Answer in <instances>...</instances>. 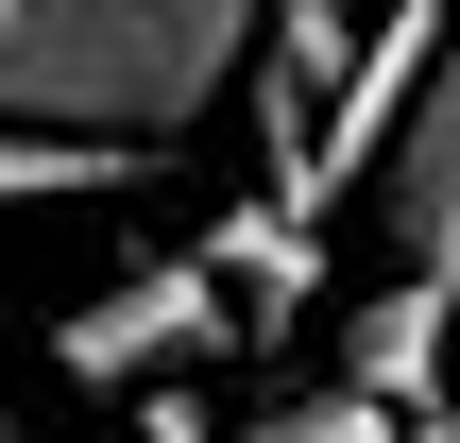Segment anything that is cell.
Wrapping results in <instances>:
<instances>
[{"instance_id": "1", "label": "cell", "mask_w": 460, "mask_h": 443, "mask_svg": "<svg viewBox=\"0 0 460 443\" xmlns=\"http://www.w3.org/2000/svg\"><path fill=\"white\" fill-rule=\"evenodd\" d=\"M256 0H0V137L171 154L222 120Z\"/></svg>"}, {"instance_id": "2", "label": "cell", "mask_w": 460, "mask_h": 443, "mask_svg": "<svg viewBox=\"0 0 460 443\" xmlns=\"http://www.w3.org/2000/svg\"><path fill=\"white\" fill-rule=\"evenodd\" d=\"M51 376L102 393V410H137V393H171V376H239V307L205 290V256H137L119 290L51 307Z\"/></svg>"}, {"instance_id": "3", "label": "cell", "mask_w": 460, "mask_h": 443, "mask_svg": "<svg viewBox=\"0 0 460 443\" xmlns=\"http://www.w3.org/2000/svg\"><path fill=\"white\" fill-rule=\"evenodd\" d=\"M376 222H393V273L460 307V0H444V51H427L393 154H376Z\"/></svg>"}, {"instance_id": "4", "label": "cell", "mask_w": 460, "mask_h": 443, "mask_svg": "<svg viewBox=\"0 0 460 443\" xmlns=\"http://www.w3.org/2000/svg\"><path fill=\"white\" fill-rule=\"evenodd\" d=\"M188 256H205V290L239 307V341H273V324L324 290V239H307V205H273V188H239V205H222Z\"/></svg>"}, {"instance_id": "5", "label": "cell", "mask_w": 460, "mask_h": 443, "mask_svg": "<svg viewBox=\"0 0 460 443\" xmlns=\"http://www.w3.org/2000/svg\"><path fill=\"white\" fill-rule=\"evenodd\" d=\"M444 341H460V307L393 273L376 307H341V376H324V393H358V410H393V427H410V410H444Z\"/></svg>"}, {"instance_id": "6", "label": "cell", "mask_w": 460, "mask_h": 443, "mask_svg": "<svg viewBox=\"0 0 460 443\" xmlns=\"http://www.w3.org/2000/svg\"><path fill=\"white\" fill-rule=\"evenodd\" d=\"M171 154H85V137H0V222H34V205H119V188H154Z\"/></svg>"}, {"instance_id": "7", "label": "cell", "mask_w": 460, "mask_h": 443, "mask_svg": "<svg viewBox=\"0 0 460 443\" xmlns=\"http://www.w3.org/2000/svg\"><path fill=\"white\" fill-rule=\"evenodd\" d=\"M0 443H17V393H0Z\"/></svg>"}]
</instances>
